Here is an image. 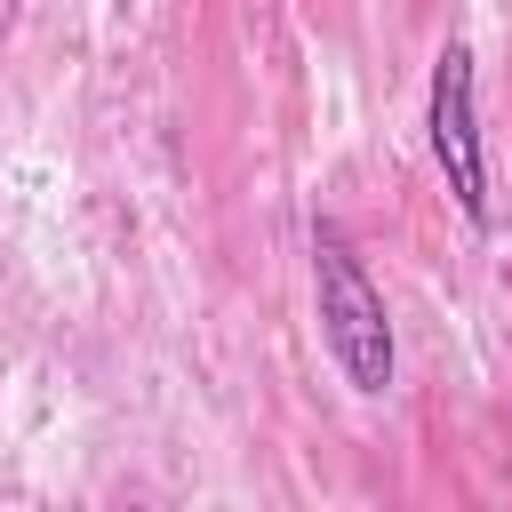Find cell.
<instances>
[{
    "label": "cell",
    "instance_id": "6da1fadb",
    "mask_svg": "<svg viewBox=\"0 0 512 512\" xmlns=\"http://www.w3.org/2000/svg\"><path fill=\"white\" fill-rule=\"evenodd\" d=\"M312 288H320V336H328V352H336V368H344V384L352 392H392V368H400V352H392V320H384V296H376V280L360 272V256L320 224L312 232Z\"/></svg>",
    "mask_w": 512,
    "mask_h": 512
},
{
    "label": "cell",
    "instance_id": "7a4b0ae2",
    "mask_svg": "<svg viewBox=\"0 0 512 512\" xmlns=\"http://www.w3.org/2000/svg\"><path fill=\"white\" fill-rule=\"evenodd\" d=\"M424 128H432V160H440L456 208L472 224H488V152H480V96H472V48L464 40H448L440 64H432V112H424Z\"/></svg>",
    "mask_w": 512,
    "mask_h": 512
}]
</instances>
